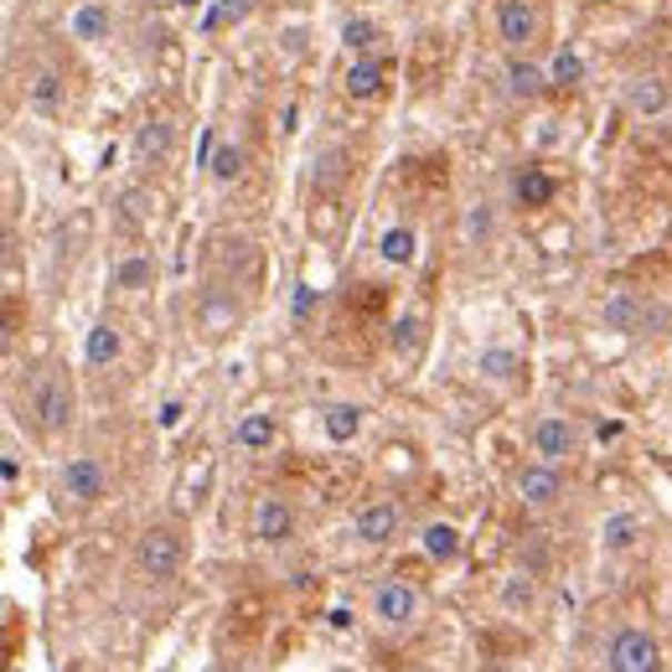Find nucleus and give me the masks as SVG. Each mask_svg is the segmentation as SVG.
I'll return each mask as SVG.
<instances>
[{
    "instance_id": "3",
    "label": "nucleus",
    "mask_w": 672,
    "mask_h": 672,
    "mask_svg": "<svg viewBox=\"0 0 672 672\" xmlns=\"http://www.w3.org/2000/svg\"><path fill=\"white\" fill-rule=\"evenodd\" d=\"M31 414H37V424H42V434H62L68 424H73L78 414V393H73V378L62 373H47L37 389H31Z\"/></svg>"
},
{
    "instance_id": "41",
    "label": "nucleus",
    "mask_w": 672,
    "mask_h": 672,
    "mask_svg": "<svg viewBox=\"0 0 672 672\" xmlns=\"http://www.w3.org/2000/svg\"><path fill=\"white\" fill-rule=\"evenodd\" d=\"M140 6H166V0H140Z\"/></svg>"
},
{
    "instance_id": "27",
    "label": "nucleus",
    "mask_w": 672,
    "mask_h": 672,
    "mask_svg": "<svg viewBox=\"0 0 672 672\" xmlns=\"http://www.w3.org/2000/svg\"><path fill=\"white\" fill-rule=\"evenodd\" d=\"M414 254H419V233L409 223H393V228H383V239H378V259L383 264H414Z\"/></svg>"
},
{
    "instance_id": "23",
    "label": "nucleus",
    "mask_w": 672,
    "mask_h": 672,
    "mask_svg": "<svg viewBox=\"0 0 672 672\" xmlns=\"http://www.w3.org/2000/svg\"><path fill=\"white\" fill-rule=\"evenodd\" d=\"M502 83H508L512 99H538V93L549 89V68H538V62H528V58H512L508 68H502Z\"/></svg>"
},
{
    "instance_id": "18",
    "label": "nucleus",
    "mask_w": 672,
    "mask_h": 672,
    "mask_svg": "<svg viewBox=\"0 0 672 672\" xmlns=\"http://www.w3.org/2000/svg\"><path fill=\"white\" fill-rule=\"evenodd\" d=\"M274 440H280V424H274V414H264V409H254V414H243L239 424H233V445L249 450V455L274 450Z\"/></svg>"
},
{
    "instance_id": "19",
    "label": "nucleus",
    "mask_w": 672,
    "mask_h": 672,
    "mask_svg": "<svg viewBox=\"0 0 672 672\" xmlns=\"http://www.w3.org/2000/svg\"><path fill=\"white\" fill-rule=\"evenodd\" d=\"M419 549L430 564H455L461 559V528L455 523H424L419 528Z\"/></svg>"
},
{
    "instance_id": "26",
    "label": "nucleus",
    "mask_w": 672,
    "mask_h": 672,
    "mask_svg": "<svg viewBox=\"0 0 672 672\" xmlns=\"http://www.w3.org/2000/svg\"><path fill=\"white\" fill-rule=\"evenodd\" d=\"M347 93H352V99H378V93H383V62L373 58V52H368V58H352V68H347Z\"/></svg>"
},
{
    "instance_id": "13",
    "label": "nucleus",
    "mask_w": 672,
    "mask_h": 672,
    "mask_svg": "<svg viewBox=\"0 0 672 672\" xmlns=\"http://www.w3.org/2000/svg\"><path fill=\"white\" fill-rule=\"evenodd\" d=\"M626 109L636 120H662L672 109V83L662 73H636L626 83Z\"/></svg>"
},
{
    "instance_id": "6",
    "label": "nucleus",
    "mask_w": 672,
    "mask_h": 672,
    "mask_svg": "<svg viewBox=\"0 0 672 672\" xmlns=\"http://www.w3.org/2000/svg\"><path fill=\"white\" fill-rule=\"evenodd\" d=\"M58 492L78 508H93V502H104L109 497V465L99 455H68L58 471Z\"/></svg>"
},
{
    "instance_id": "14",
    "label": "nucleus",
    "mask_w": 672,
    "mask_h": 672,
    "mask_svg": "<svg viewBox=\"0 0 672 672\" xmlns=\"http://www.w3.org/2000/svg\"><path fill=\"white\" fill-rule=\"evenodd\" d=\"M477 373L487 378V383H497V389H508V383L523 378V352L508 347V342H487L477 352Z\"/></svg>"
},
{
    "instance_id": "30",
    "label": "nucleus",
    "mask_w": 672,
    "mask_h": 672,
    "mask_svg": "<svg viewBox=\"0 0 672 672\" xmlns=\"http://www.w3.org/2000/svg\"><path fill=\"white\" fill-rule=\"evenodd\" d=\"M243 146L239 140H218V150H212V166H208V177L212 181H239L243 177Z\"/></svg>"
},
{
    "instance_id": "40",
    "label": "nucleus",
    "mask_w": 672,
    "mask_h": 672,
    "mask_svg": "<svg viewBox=\"0 0 672 672\" xmlns=\"http://www.w3.org/2000/svg\"><path fill=\"white\" fill-rule=\"evenodd\" d=\"M590 6H621V0H590Z\"/></svg>"
},
{
    "instance_id": "21",
    "label": "nucleus",
    "mask_w": 672,
    "mask_h": 672,
    "mask_svg": "<svg viewBox=\"0 0 672 672\" xmlns=\"http://www.w3.org/2000/svg\"><path fill=\"white\" fill-rule=\"evenodd\" d=\"M636 543H642V518L636 512H611L600 523V549L605 553H631Z\"/></svg>"
},
{
    "instance_id": "11",
    "label": "nucleus",
    "mask_w": 672,
    "mask_h": 672,
    "mask_svg": "<svg viewBox=\"0 0 672 672\" xmlns=\"http://www.w3.org/2000/svg\"><path fill=\"white\" fill-rule=\"evenodd\" d=\"M239 315H243V305L233 300V290H223V284H208L192 305V321L202 337H228V331L239 327Z\"/></svg>"
},
{
    "instance_id": "22",
    "label": "nucleus",
    "mask_w": 672,
    "mask_h": 672,
    "mask_svg": "<svg viewBox=\"0 0 672 672\" xmlns=\"http://www.w3.org/2000/svg\"><path fill=\"white\" fill-rule=\"evenodd\" d=\"M171 146H177V130H171L166 120H146L140 134H134V156H140V166H161L166 156H171Z\"/></svg>"
},
{
    "instance_id": "38",
    "label": "nucleus",
    "mask_w": 672,
    "mask_h": 672,
    "mask_svg": "<svg viewBox=\"0 0 672 672\" xmlns=\"http://www.w3.org/2000/svg\"><path fill=\"white\" fill-rule=\"evenodd\" d=\"M177 419H181V403L171 399V403H166V409H161V424H166V430H171V424H177Z\"/></svg>"
},
{
    "instance_id": "12",
    "label": "nucleus",
    "mask_w": 672,
    "mask_h": 672,
    "mask_svg": "<svg viewBox=\"0 0 672 672\" xmlns=\"http://www.w3.org/2000/svg\"><path fill=\"white\" fill-rule=\"evenodd\" d=\"M249 533H254V543H269V549H280V543H290L295 538V508L284 502V497H259L254 502V518H249Z\"/></svg>"
},
{
    "instance_id": "8",
    "label": "nucleus",
    "mask_w": 672,
    "mask_h": 672,
    "mask_svg": "<svg viewBox=\"0 0 672 672\" xmlns=\"http://www.w3.org/2000/svg\"><path fill=\"white\" fill-rule=\"evenodd\" d=\"M538 31H543V16H538L533 0H497V37L512 58H523L538 42Z\"/></svg>"
},
{
    "instance_id": "1",
    "label": "nucleus",
    "mask_w": 672,
    "mask_h": 672,
    "mask_svg": "<svg viewBox=\"0 0 672 672\" xmlns=\"http://www.w3.org/2000/svg\"><path fill=\"white\" fill-rule=\"evenodd\" d=\"M134 564H140V574H146L150 584L177 580L181 564H187V533H181L177 523L146 528V533H140V543H134Z\"/></svg>"
},
{
    "instance_id": "36",
    "label": "nucleus",
    "mask_w": 672,
    "mask_h": 672,
    "mask_svg": "<svg viewBox=\"0 0 672 672\" xmlns=\"http://www.w3.org/2000/svg\"><path fill=\"white\" fill-rule=\"evenodd\" d=\"M249 16V0H228V6H218V11L208 16V27H223V21H243Z\"/></svg>"
},
{
    "instance_id": "7",
    "label": "nucleus",
    "mask_w": 672,
    "mask_h": 672,
    "mask_svg": "<svg viewBox=\"0 0 672 672\" xmlns=\"http://www.w3.org/2000/svg\"><path fill=\"white\" fill-rule=\"evenodd\" d=\"M528 445H533V461H549V465H564L580 455V424L569 414H538L533 419V434H528Z\"/></svg>"
},
{
    "instance_id": "25",
    "label": "nucleus",
    "mask_w": 672,
    "mask_h": 672,
    "mask_svg": "<svg viewBox=\"0 0 672 672\" xmlns=\"http://www.w3.org/2000/svg\"><path fill=\"white\" fill-rule=\"evenodd\" d=\"M497 605L508 615H533V605H538V584H533V574H508V580L497 584Z\"/></svg>"
},
{
    "instance_id": "33",
    "label": "nucleus",
    "mask_w": 672,
    "mask_h": 672,
    "mask_svg": "<svg viewBox=\"0 0 672 672\" xmlns=\"http://www.w3.org/2000/svg\"><path fill=\"white\" fill-rule=\"evenodd\" d=\"M150 218H156V197H150L146 187H130V192H120V223L124 228H146Z\"/></svg>"
},
{
    "instance_id": "2",
    "label": "nucleus",
    "mask_w": 672,
    "mask_h": 672,
    "mask_svg": "<svg viewBox=\"0 0 672 672\" xmlns=\"http://www.w3.org/2000/svg\"><path fill=\"white\" fill-rule=\"evenodd\" d=\"M368 611H373V621L383 631H414L419 615H424V595H419L409 580H378L373 584V600H368Z\"/></svg>"
},
{
    "instance_id": "35",
    "label": "nucleus",
    "mask_w": 672,
    "mask_h": 672,
    "mask_svg": "<svg viewBox=\"0 0 672 672\" xmlns=\"http://www.w3.org/2000/svg\"><path fill=\"white\" fill-rule=\"evenodd\" d=\"M315 311H321V290H315V284H305V280H300L295 290H290V315H295L300 327H305V321H311Z\"/></svg>"
},
{
    "instance_id": "31",
    "label": "nucleus",
    "mask_w": 672,
    "mask_h": 672,
    "mask_svg": "<svg viewBox=\"0 0 672 672\" xmlns=\"http://www.w3.org/2000/svg\"><path fill=\"white\" fill-rule=\"evenodd\" d=\"M512 192H518V202H523V208H543V202L553 197V181L543 177L538 166H523V171H518V181H512Z\"/></svg>"
},
{
    "instance_id": "28",
    "label": "nucleus",
    "mask_w": 672,
    "mask_h": 672,
    "mask_svg": "<svg viewBox=\"0 0 672 672\" xmlns=\"http://www.w3.org/2000/svg\"><path fill=\"white\" fill-rule=\"evenodd\" d=\"M584 83V58L580 47H559L549 62V89H580Z\"/></svg>"
},
{
    "instance_id": "9",
    "label": "nucleus",
    "mask_w": 672,
    "mask_h": 672,
    "mask_svg": "<svg viewBox=\"0 0 672 672\" xmlns=\"http://www.w3.org/2000/svg\"><path fill=\"white\" fill-rule=\"evenodd\" d=\"M512 487H518V502L533 512H549L564 502V471L549 461H528L518 477H512Z\"/></svg>"
},
{
    "instance_id": "16",
    "label": "nucleus",
    "mask_w": 672,
    "mask_h": 672,
    "mask_svg": "<svg viewBox=\"0 0 672 672\" xmlns=\"http://www.w3.org/2000/svg\"><path fill=\"white\" fill-rule=\"evenodd\" d=\"M120 352H124L120 327H114V321H93L89 337H83V362H89V368H114Z\"/></svg>"
},
{
    "instance_id": "5",
    "label": "nucleus",
    "mask_w": 672,
    "mask_h": 672,
    "mask_svg": "<svg viewBox=\"0 0 672 672\" xmlns=\"http://www.w3.org/2000/svg\"><path fill=\"white\" fill-rule=\"evenodd\" d=\"M668 315L658 311V305H646L636 290H615V295L600 300V327L615 331V337H642V331L662 327Z\"/></svg>"
},
{
    "instance_id": "20",
    "label": "nucleus",
    "mask_w": 672,
    "mask_h": 672,
    "mask_svg": "<svg viewBox=\"0 0 672 672\" xmlns=\"http://www.w3.org/2000/svg\"><path fill=\"white\" fill-rule=\"evenodd\" d=\"M461 243H465V249H477V254L497 243V208H492V202H471V208H465Z\"/></svg>"
},
{
    "instance_id": "29",
    "label": "nucleus",
    "mask_w": 672,
    "mask_h": 672,
    "mask_svg": "<svg viewBox=\"0 0 672 672\" xmlns=\"http://www.w3.org/2000/svg\"><path fill=\"white\" fill-rule=\"evenodd\" d=\"M342 47L352 52V58L378 52V21H368V16H347L342 21Z\"/></svg>"
},
{
    "instance_id": "32",
    "label": "nucleus",
    "mask_w": 672,
    "mask_h": 672,
    "mask_svg": "<svg viewBox=\"0 0 672 672\" xmlns=\"http://www.w3.org/2000/svg\"><path fill=\"white\" fill-rule=\"evenodd\" d=\"M62 99V78L52 73V68H37V73L27 78V104L31 109H58Z\"/></svg>"
},
{
    "instance_id": "34",
    "label": "nucleus",
    "mask_w": 672,
    "mask_h": 672,
    "mask_svg": "<svg viewBox=\"0 0 672 672\" xmlns=\"http://www.w3.org/2000/svg\"><path fill=\"white\" fill-rule=\"evenodd\" d=\"M419 342H424V321H419L414 311H403L399 321H393V352H403V358H414Z\"/></svg>"
},
{
    "instance_id": "15",
    "label": "nucleus",
    "mask_w": 672,
    "mask_h": 672,
    "mask_svg": "<svg viewBox=\"0 0 672 672\" xmlns=\"http://www.w3.org/2000/svg\"><path fill=\"white\" fill-rule=\"evenodd\" d=\"M362 403H352V399H337V403H327L321 409V430H327V440L331 445H347V440H358L362 434Z\"/></svg>"
},
{
    "instance_id": "17",
    "label": "nucleus",
    "mask_w": 672,
    "mask_h": 672,
    "mask_svg": "<svg viewBox=\"0 0 672 672\" xmlns=\"http://www.w3.org/2000/svg\"><path fill=\"white\" fill-rule=\"evenodd\" d=\"M114 290H124V295H140V290H150L156 284V259L146 254V249H134V254H120L114 259Z\"/></svg>"
},
{
    "instance_id": "37",
    "label": "nucleus",
    "mask_w": 672,
    "mask_h": 672,
    "mask_svg": "<svg viewBox=\"0 0 672 672\" xmlns=\"http://www.w3.org/2000/svg\"><path fill=\"white\" fill-rule=\"evenodd\" d=\"M389 455V471H409V450H383Z\"/></svg>"
},
{
    "instance_id": "39",
    "label": "nucleus",
    "mask_w": 672,
    "mask_h": 672,
    "mask_svg": "<svg viewBox=\"0 0 672 672\" xmlns=\"http://www.w3.org/2000/svg\"><path fill=\"white\" fill-rule=\"evenodd\" d=\"M166 6H177V11H197L202 0H166Z\"/></svg>"
},
{
    "instance_id": "4",
    "label": "nucleus",
    "mask_w": 672,
    "mask_h": 672,
    "mask_svg": "<svg viewBox=\"0 0 672 672\" xmlns=\"http://www.w3.org/2000/svg\"><path fill=\"white\" fill-rule=\"evenodd\" d=\"M605 672H662V646L652 631L621 626L605 642Z\"/></svg>"
},
{
    "instance_id": "10",
    "label": "nucleus",
    "mask_w": 672,
    "mask_h": 672,
    "mask_svg": "<svg viewBox=\"0 0 672 672\" xmlns=\"http://www.w3.org/2000/svg\"><path fill=\"white\" fill-rule=\"evenodd\" d=\"M399 528H403V508L389 502V497H378V502L352 512V538L368 543V549H389L393 538H399Z\"/></svg>"
},
{
    "instance_id": "24",
    "label": "nucleus",
    "mask_w": 672,
    "mask_h": 672,
    "mask_svg": "<svg viewBox=\"0 0 672 672\" xmlns=\"http://www.w3.org/2000/svg\"><path fill=\"white\" fill-rule=\"evenodd\" d=\"M68 27H73L78 42H109V31H114V16H109L104 0H83Z\"/></svg>"
},
{
    "instance_id": "42",
    "label": "nucleus",
    "mask_w": 672,
    "mask_h": 672,
    "mask_svg": "<svg viewBox=\"0 0 672 672\" xmlns=\"http://www.w3.org/2000/svg\"><path fill=\"white\" fill-rule=\"evenodd\" d=\"M218 672H233V668H218Z\"/></svg>"
}]
</instances>
